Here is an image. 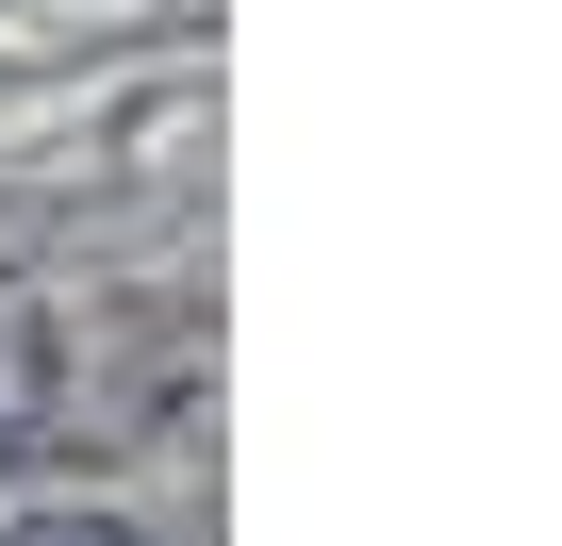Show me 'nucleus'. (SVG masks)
<instances>
[{"mask_svg":"<svg viewBox=\"0 0 562 546\" xmlns=\"http://www.w3.org/2000/svg\"><path fill=\"white\" fill-rule=\"evenodd\" d=\"M50 431H67V332L34 282H0V480L50 464Z\"/></svg>","mask_w":562,"mask_h":546,"instance_id":"obj_1","label":"nucleus"},{"mask_svg":"<svg viewBox=\"0 0 562 546\" xmlns=\"http://www.w3.org/2000/svg\"><path fill=\"white\" fill-rule=\"evenodd\" d=\"M0 546H149L133 513H34V530H0Z\"/></svg>","mask_w":562,"mask_h":546,"instance_id":"obj_2","label":"nucleus"}]
</instances>
